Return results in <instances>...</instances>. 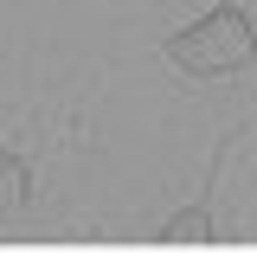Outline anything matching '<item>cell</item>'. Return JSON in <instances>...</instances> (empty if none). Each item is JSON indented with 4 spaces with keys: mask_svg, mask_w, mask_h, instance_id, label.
<instances>
[{
    "mask_svg": "<svg viewBox=\"0 0 257 257\" xmlns=\"http://www.w3.org/2000/svg\"><path fill=\"white\" fill-rule=\"evenodd\" d=\"M26 199H32V174H26V161L0 148V219L26 212Z\"/></svg>",
    "mask_w": 257,
    "mask_h": 257,
    "instance_id": "cell-2",
    "label": "cell"
},
{
    "mask_svg": "<svg viewBox=\"0 0 257 257\" xmlns=\"http://www.w3.org/2000/svg\"><path fill=\"white\" fill-rule=\"evenodd\" d=\"M167 58L187 77H238L257 64V26L244 20V7H212L167 39Z\"/></svg>",
    "mask_w": 257,
    "mask_h": 257,
    "instance_id": "cell-1",
    "label": "cell"
},
{
    "mask_svg": "<svg viewBox=\"0 0 257 257\" xmlns=\"http://www.w3.org/2000/svg\"><path fill=\"white\" fill-rule=\"evenodd\" d=\"M212 231V206H187V212H174L161 238H174V244H193V238H206Z\"/></svg>",
    "mask_w": 257,
    "mask_h": 257,
    "instance_id": "cell-3",
    "label": "cell"
}]
</instances>
